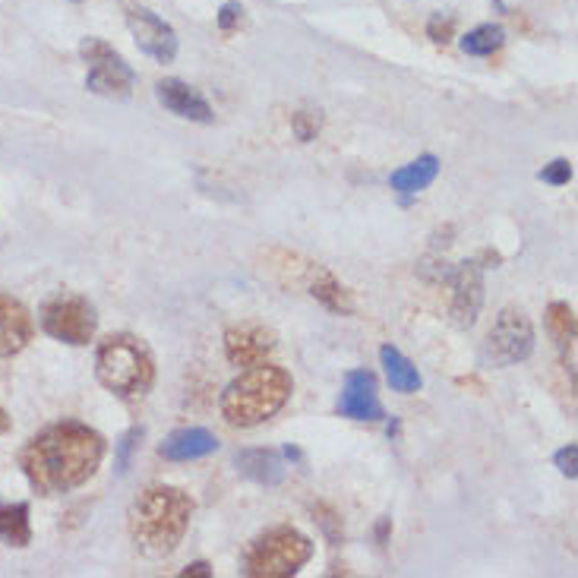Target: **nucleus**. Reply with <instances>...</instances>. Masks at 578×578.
<instances>
[{"label": "nucleus", "instance_id": "1", "mask_svg": "<svg viewBox=\"0 0 578 578\" xmlns=\"http://www.w3.org/2000/svg\"><path fill=\"white\" fill-rule=\"evenodd\" d=\"M102 458V433L79 421H61L32 436L19 452V465H23L32 490L42 496H57L83 487L102 465Z\"/></svg>", "mask_w": 578, "mask_h": 578}, {"label": "nucleus", "instance_id": "11", "mask_svg": "<svg viewBox=\"0 0 578 578\" xmlns=\"http://www.w3.org/2000/svg\"><path fill=\"white\" fill-rule=\"evenodd\" d=\"M155 95L171 114L184 117V121H193V124H212L215 121L212 105L190 83H184V79H162V83L155 86Z\"/></svg>", "mask_w": 578, "mask_h": 578}, {"label": "nucleus", "instance_id": "10", "mask_svg": "<svg viewBox=\"0 0 578 578\" xmlns=\"http://www.w3.org/2000/svg\"><path fill=\"white\" fill-rule=\"evenodd\" d=\"M338 414L351 421H383L386 411L376 392V376L370 370H351L345 376L342 395H338Z\"/></svg>", "mask_w": 578, "mask_h": 578}, {"label": "nucleus", "instance_id": "31", "mask_svg": "<svg viewBox=\"0 0 578 578\" xmlns=\"http://www.w3.org/2000/svg\"><path fill=\"white\" fill-rule=\"evenodd\" d=\"M10 430V417H7V411L0 408V433H7Z\"/></svg>", "mask_w": 578, "mask_h": 578}, {"label": "nucleus", "instance_id": "30", "mask_svg": "<svg viewBox=\"0 0 578 578\" xmlns=\"http://www.w3.org/2000/svg\"><path fill=\"white\" fill-rule=\"evenodd\" d=\"M184 575H206V578H209V575H212V569H209L206 563H193V566H187V569H184Z\"/></svg>", "mask_w": 578, "mask_h": 578}, {"label": "nucleus", "instance_id": "6", "mask_svg": "<svg viewBox=\"0 0 578 578\" xmlns=\"http://www.w3.org/2000/svg\"><path fill=\"white\" fill-rule=\"evenodd\" d=\"M79 54H83V61L89 64V73H86L89 92L105 95V98H130L133 95L136 73L108 42H102V38H83Z\"/></svg>", "mask_w": 578, "mask_h": 578}, {"label": "nucleus", "instance_id": "18", "mask_svg": "<svg viewBox=\"0 0 578 578\" xmlns=\"http://www.w3.org/2000/svg\"><path fill=\"white\" fill-rule=\"evenodd\" d=\"M380 361H383V370H386V380L395 392H402V395H411L424 386L421 380V373H417V367L408 361V357L392 348V345H383L380 348Z\"/></svg>", "mask_w": 578, "mask_h": 578}, {"label": "nucleus", "instance_id": "4", "mask_svg": "<svg viewBox=\"0 0 578 578\" xmlns=\"http://www.w3.org/2000/svg\"><path fill=\"white\" fill-rule=\"evenodd\" d=\"M95 376L108 392L121 398H139L155 383V361L136 335L114 332L95 351Z\"/></svg>", "mask_w": 578, "mask_h": 578}, {"label": "nucleus", "instance_id": "29", "mask_svg": "<svg viewBox=\"0 0 578 578\" xmlns=\"http://www.w3.org/2000/svg\"><path fill=\"white\" fill-rule=\"evenodd\" d=\"M313 512H316V518H320V525L326 528V534H329V541H338V531L332 528V522H335V518H338V515H335L332 509H326V506H316Z\"/></svg>", "mask_w": 578, "mask_h": 578}, {"label": "nucleus", "instance_id": "19", "mask_svg": "<svg viewBox=\"0 0 578 578\" xmlns=\"http://www.w3.org/2000/svg\"><path fill=\"white\" fill-rule=\"evenodd\" d=\"M547 329L553 335L556 348H560L563 361L569 364V370L575 367V310L563 301H556L547 307Z\"/></svg>", "mask_w": 578, "mask_h": 578}, {"label": "nucleus", "instance_id": "22", "mask_svg": "<svg viewBox=\"0 0 578 578\" xmlns=\"http://www.w3.org/2000/svg\"><path fill=\"white\" fill-rule=\"evenodd\" d=\"M310 294L316 297V301H323L329 310H338V313H351V310H354L351 291L338 285L329 272H323V275H320V282H313V285H310Z\"/></svg>", "mask_w": 578, "mask_h": 578}, {"label": "nucleus", "instance_id": "13", "mask_svg": "<svg viewBox=\"0 0 578 578\" xmlns=\"http://www.w3.org/2000/svg\"><path fill=\"white\" fill-rule=\"evenodd\" d=\"M484 304V282L477 263H462L452 275V316L458 326H471Z\"/></svg>", "mask_w": 578, "mask_h": 578}, {"label": "nucleus", "instance_id": "3", "mask_svg": "<svg viewBox=\"0 0 578 578\" xmlns=\"http://www.w3.org/2000/svg\"><path fill=\"white\" fill-rule=\"evenodd\" d=\"M294 392L291 373L272 364H253L225 389L222 417L231 427H259L288 405Z\"/></svg>", "mask_w": 578, "mask_h": 578}, {"label": "nucleus", "instance_id": "24", "mask_svg": "<svg viewBox=\"0 0 578 578\" xmlns=\"http://www.w3.org/2000/svg\"><path fill=\"white\" fill-rule=\"evenodd\" d=\"M541 181L550 184V187H566L572 181V162H569V158H556V162L544 165Z\"/></svg>", "mask_w": 578, "mask_h": 578}, {"label": "nucleus", "instance_id": "26", "mask_svg": "<svg viewBox=\"0 0 578 578\" xmlns=\"http://www.w3.org/2000/svg\"><path fill=\"white\" fill-rule=\"evenodd\" d=\"M556 468L575 481V477H578V446L575 443H569V446H563L560 452H556Z\"/></svg>", "mask_w": 578, "mask_h": 578}, {"label": "nucleus", "instance_id": "14", "mask_svg": "<svg viewBox=\"0 0 578 578\" xmlns=\"http://www.w3.org/2000/svg\"><path fill=\"white\" fill-rule=\"evenodd\" d=\"M32 316L29 310L13 301V297L0 294V357H13L32 342Z\"/></svg>", "mask_w": 578, "mask_h": 578}, {"label": "nucleus", "instance_id": "16", "mask_svg": "<svg viewBox=\"0 0 578 578\" xmlns=\"http://www.w3.org/2000/svg\"><path fill=\"white\" fill-rule=\"evenodd\" d=\"M237 471L256 484H266V487H275L282 484L285 477V458L282 452H272V449H244L237 452Z\"/></svg>", "mask_w": 578, "mask_h": 578}, {"label": "nucleus", "instance_id": "2", "mask_svg": "<svg viewBox=\"0 0 578 578\" xmlns=\"http://www.w3.org/2000/svg\"><path fill=\"white\" fill-rule=\"evenodd\" d=\"M193 518V500L177 487H149L130 509V537L149 560H162L181 547Z\"/></svg>", "mask_w": 578, "mask_h": 578}, {"label": "nucleus", "instance_id": "12", "mask_svg": "<svg viewBox=\"0 0 578 578\" xmlns=\"http://www.w3.org/2000/svg\"><path fill=\"white\" fill-rule=\"evenodd\" d=\"M275 351V335L263 326H234L225 335V354L234 367L263 364Z\"/></svg>", "mask_w": 578, "mask_h": 578}, {"label": "nucleus", "instance_id": "8", "mask_svg": "<svg viewBox=\"0 0 578 578\" xmlns=\"http://www.w3.org/2000/svg\"><path fill=\"white\" fill-rule=\"evenodd\" d=\"M534 351V326L525 310L506 307L496 316V323L487 332L484 361L493 367H512L518 361H528Z\"/></svg>", "mask_w": 578, "mask_h": 578}, {"label": "nucleus", "instance_id": "5", "mask_svg": "<svg viewBox=\"0 0 578 578\" xmlns=\"http://www.w3.org/2000/svg\"><path fill=\"white\" fill-rule=\"evenodd\" d=\"M313 556V541L291 525L263 531L244 553V575L250 578H291Z\"/></svg>", "mask_w": 578, "mask_h": 578}, {"label": "nucleus", "instance_id": "25", "mask_svg": "<svg viewBox=\"0 0 578 578\" xmlns=\"http://www.w3.org/2000/svg\"><path fill=\"white\" fill-rule=\"evenodd\" d=\"M241 19H244V7L237 4V0H228V4L218 10V29L231 32L234 26H241Z\"/></svg>", "mask_w": 578, "mask_h": 578}, {"label": "nucleus", "instance_id": "9", "mask_svg": "<svg viewBox=\"0 0 578 578\" xmlns=\"http://www.w3.org/2000/svg\"><path fill=\"white\" fill-rule=\"evenodd\" d=\"M127 29L133 35L136 48L149 54L158 64H171L177 57V32L165 23L162 16H155L146 7H127Z\"/></svg>", "mask_w": 578, "mask_h": 578}, {"label": "nucleus", "instance_id": "28", "mask_svg": "<svg viewBox=\"0 0 578 578\" xmlns=\"http://www.w3.org/2000/svg\"><path fill=\"white\" fill-rule=\"evenodd\" d=\"M452 29H455V23H452V19H443V16H433L430 26H427V32H430V38L436 45H446L452 38Z\"/></svg>", "mask_w": 578, "mask_h": 578}, {"label": "nucleus", "instance_id": "23", "mask_svg": "<svg viewBox=\"0 0 578 578\" xmlns=\"http://www.w3.org/2000/svg\"><path fill=\"white\" fill-rule=\"evenodd\" d=\"M143 440V427H133L121 436V443H117V452H114V465H117V474H127L130 471V462H133V452Z\"/></svg>", "mask_w": 578, "mask_h": 578}, {"label": "nucleus", "instance_id": "21", "mask_svg": "<svg viewBox=\"0 0 578 578\" xmlns=\"http://www.w3.org/2000/svg\"><path fill=\"white\" fill-rule=\"evenodd\" d=\"M506 45V32L500 26H477L462 38V51L474 57H487Z\"/></svg>", "mask_w": 578, "mask_h": 578}, {"label": "nucleus", "instance_id": "15", "mask_svg": "<svg viewBox=\"0 0 578 578\" xmlns=\"http://www.w3.org/2000/svg\"><path fill=\"white\" fill-rule=\"evenodd\" d=\"M218 436L203 430V427H184V430H174L168 440L158 446L162 458L168 462H196V458H206L212 452H218Z\"/></svg>", "mask_w": 578, "mask_h": 578}, {"label": "nucleus", "instance_id": "7", "mask_svg": "<svg viewBox=\"0 0 578 578\" xmlns=\"http://www.w3.org/2000/svg\"><path fill=\"white\" fill-rule=\"evenodd\" d=\"M42 329L51 338H57V342L83 348L95 338L98 316H95V307L86 301V297L61 291L42 307Z\"/></svg>", "mask_w": 578, "mask_h": 578}, {"label": "nucleus", "instance_id": "20", "mask_svg": "<svg viewBox=\"0 0 578 578\" xmlns=\"http://www.w3.org/2000/svg\"><path fill=\"white\" fill-rule=\"evenodd\" d=\"M0 541L10 547H26L32 541L26 503H0Z\"/></svg>", "mask_w": 578, "mask_h": 578}, {"label": "nucleus", "instance_id": "17", "mask_svg": "<svg viewBox=\"0 0 578 578\" xmlns=\"http://www.w3.org/2000/svg\"><path fill=\"white\" fill-rule=\"evenodd\" d=\"M436 174H440V158H436V155H421V158H414L411 165L398 168L389 177V184L398 193H421V190H427L436 181Z\"/></svg>", "mask_w": 578, "mask_h": 578}, {"label": "nucleus", "instance_id": "27", "mask_svg": "<svg viewBox=\"0 0 578 578\" xmlns=\"http://www.w3.org/2000/svg\"><path fill=\"white\" fill-rule=\"evenodd\" d=\"M294 130H297V136L304 139V143H310V139L316 136V130H320V117L310 114V111H301L294 117Z\"/></svg>", "mask_w": 578, "mask_h": 578}]
</instances>
